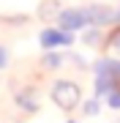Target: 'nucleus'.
<instances>
[{"instance_id":"obj_1","label":"nucleus","mask_w":120,"mask_h":123,"mask_svg":"<svg viewBox=\"0 0 120 123\" xmlns=\"http://www.w3.org/2000/svg\"><path fill=\"white\" fill-rule=\"evenodd\" d=\"M52 101L60 107V110H74L76 104H79V88H76L74 82H66V79H60V82L52 85Z\"/></svg>"},{"instance_id":"obj_2","label":"nucleus","mask_w":120,"mask_h":123,"mask_svg":"<svg viewBox=\"0 0 120 123\" xmlns=\"http://www.w3.org/2000/svg\"><path fill=\"white\" fill-rule=\"evenodd\" d=\"M85 25H87L85 8H68V11L60 14V27L66 33H74V30H79V27H85Z\"/></svg>"},{"instance_id":"obj_3","label":"nucleus","mask_w":120,"mask_h":123,"mask_svg":"<svg viewBox=\"0 0 120 123\" xmlns=\"http://www.w3.org/2000/svg\"><path fill=\"white\" fill-rule=\"evenodd\" d=\"M71 41H74V36H71V33H66V30H55V27H49V30L41 33V47H44V49L68 47Z\"/></svg>"},{"instance_id":"obj_4","label":"nucleus","mask_w":120,"mask_h":123,"mask_svg":"<svg viewBox=\"0 0 120 123\" xmlns=\"http://www.w3.org/2000/svg\"><path fill=\"white\" fill-rule=\"evenodd\" d=\"M85 17H87V25H107L112 19H117V14L112 8H107V6H87Z\"/></svg>"},{"instance_id":"obj_5","label":"nucleus","mask_w":120,"mask_h":123,"mask_svg":"<svg viewBox=\"0 0 120 123\" xmlns=\"http://www.w3.org/2000/svg\"><path fill=\"white\" fill-rule=\"evenodd\" d=\"M96 77H107L112 82H120V60H98L96 63Z\"/></svg>"},{"instance_id":"obj_6","label":"nucleus","mask_w":120,"mask_h":123,"mask_svg":"<svg viewBox=\"0 0 120 123\" xmlns=\"http://www.w3.org/2000/svg\"><path fill=\"white\" fill-rule=\"evenodd\" d=\"M17 101H19V107H22L25 112H36L38 110V98H36V90H33V88H25L17 96Z\"/></svg>"},{"instance_id":"obj_7","label":"nucleus","mask_w":120,"mask_h":123,"mask_svg":"<svg viewBox=\"0 0 120 123\" xmlns=\"http://www.w3.org/2000/svg\"><path fill=\"white\" fill-rule=\"evenodd\" d=\"M115 88H117V85L112 82V79H107V77H96V90H93L96 96H93V98H101V96H109V93L115 90Z\"/></svg>"},{"instance_id":"obj_8","label":"nucleus","mask_w":120,"mask_h":123,"mask_svg":"<svg viewBox=\"0 0 120 123\" xmlns=\"http://www.w3.org/2000/svg\"><path fill=\"white\" fill-rule=\"evenodd\" d=\"M57 17V0H44V6H41V19H52Z\"/></svg>"},{"instance_id":"obj_9","label":"nucleus","mask_w":120,"mask_h":123,"mask_svg":"<svg viewBox=\"0 0 120 123\" xmlns=\"http://www.w3.org/2000/svg\"><path fill=\"white\" fill-rule=\"evenodd\" d=\"M63 60H66L63 55H57V52H49V55L44 57V66H46V68H57V66H60Z\"/></svg>"},{"instance_id":"obj_10","label":"nucleus","mask_w":120,"mask_h":123,"mask_svg":"<svg viewBox=\"0 0 120 123\" xmlns=\"http://www.w3.org/2000/svg\"><path fill=\"white\" fill-rule=\"evenodd\" d=\"M101 112V104H98V98H90L87 104H85V115H98Z\"/></svg>"},{"instance_id":"obj_11","label":"nucleus","mask_w":120,"mask_h":123,"mask_svg":"<svg viewBox=\"0 0 120 123\" xmlns=\"http://www.w3.org/2000/svg\"><path fill=\"white\" fill-rule=\"evenodd\" d=\"M109 107L112 110H120V88H115L109 93Z\"/></svg>"},{"instance_id":"obj_12","label":"nucleus","mask_w":120,"mask_h":123,"mask_svg":"<svg viewBox=\"0 0 120 123\" xmlns=\"http://www.w3.org/2000/svg\"><path fill=\"white\" fill-rule=\"evenodd\" d=\"M109 47H112V49H115V52L120 55V30H115V33L109 36Z\"/></svg>"},{"instance_id":"obj_13","label":"nucleus","mask_w":120,"mask_h":123,"mask_svg":"<svg viewBox=\"0 0 120 123\" xmlns=\"http://www.w3.org/2000/svg\"><path fill=\"white\" fill-rule=\"evenodd\" d=\"M98 38H101L98 30H87V33H85V41H87V44H98Z\"/></svg>"},{"instance_id":"obj_14","label":"nucleus","mask_w":120,"mask_h":123,"mask_svg":"<svg viewBox=\"0 0 120 123\" xmlns=\"http://www.w3.org/2000/svg\"><path fill=\"white\" fill-rule=\"evenodd\" d=\"M3 63H6V52L0 49V66H3Z\"/></svg>"},{"instance_id":"obj_15","label":"nucleus","mask_w":120,"mask_h":123,"mask_svg":"<svg viewBox=\"0 0 120 123\" xmlns=\"http://www.w3.org/2000/svg\"><path fill=\"white\" fill-rule=\"evenodd\" d=\"M117 19H120V14H117Z\"/></svg>"},{"instance_id":"obj_16","label":"nucleus","mask_w":120,"mask_h":123,"mask_svg":"<svg viewBox=\"0 0 120 123\" xmlns=\"http://www.w3.org/2000/svg\"><path fill=\"white\" fill-rule=\"evenodd\" d=\"M68 123H74V120H68Z\"/></svg>"}]
</instances>
